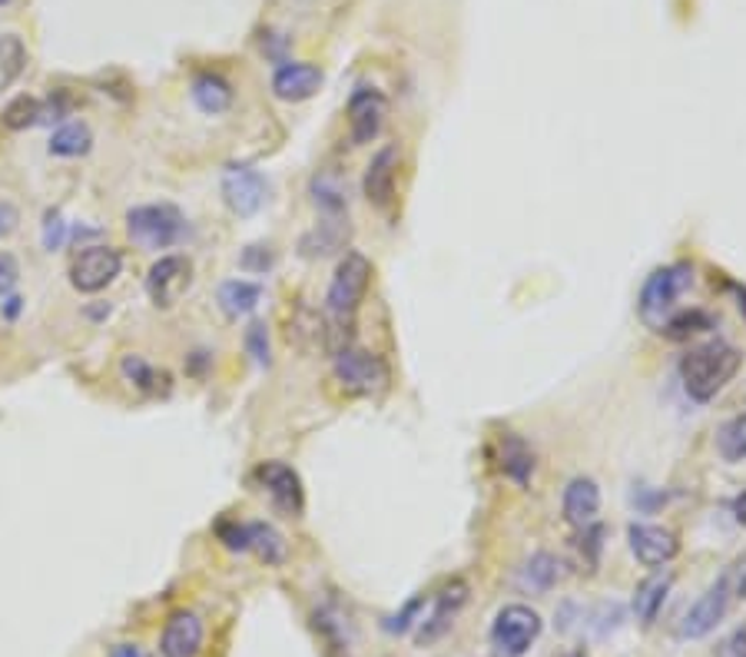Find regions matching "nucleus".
Returning a JSON list of instances; mask_svg holds the SVG:
<instances>
[{"instance_id": "1", "label": "nucleus", "mask_w": 746, "mask_h": 657, "mask_svg": "<svg viewBox=\"0 0 746 657\" xmlns=\"http://www.w3.org/2000/svg\"><path fill=\"white\" fill-rule=\"evenodd\" d=\"M369 286H372V262L369 256L362 252H346L339 259V267L332 273V283H329V293H326V329H329V339L336 346V352L342 346H352V329H355V319H359V309L369 296Z\"/></svg>"}, {"instance_id": "2", "label": "nucleus", "mask_w": 746, "mask_h": 657, "mask_svg": "<svg viewBox=\"0 0 746 657\" xmlns=\"http://www.w3.org/2000/svg\"><path fill=\"white\" fill-rule=\"evenodd\" d=\"M739 365H743V352L736 346L723 342V339H713V342L690 349L680 359L677 372H680L683 392L693 403H710L733 382Z\"/></svg>"}, {"instance_id": "3", "label": "nucleus", "mask_w": 746, "mask_h": 657, "mask_svg": "<svg viewBox=\"0 0 746 657\" xmlns=\"http://www.w3.org/2000/svg\"><path fill=\"white\" fill-rule=\"evenodd\" d=\"M332 378L352 399H375L388 388V362L369 349L342 346L332 359Z\"/></svg>"}, {"instance_id": "4", "label": "nucleus", "mask_w": 746, "mask_h": 657, "mask_svg": "<svg viewBox=\"0 0 746 657\" xmlns=\"http://www.w3.org/2000/svg\"><path fill=\"white\" fill-rule=\"evenodd\" d=\"M183 233H187V216L173 203H146L126 213V236L133 239V246L146 252L177 246Z\"/></svg>"}, {"instance_id": "5", "label": "nucleus", "mask_w": 746, "mask_h": 657, "mask_svg": "<svg viewBox=\"0 0 746 657\" xmlns=\"http://www.w3.org/2000/svg\"><path fill=\"white\" fill-rule=\"evenodd\" d=\"M693 286V267L690 262H670V267H660L654 270L647 280H644V290H641V299H637V313L641 319L651 326V329H660L674 309H677V299Z\"/></svg>"}, {"instance_id": "6", "label": "nucleus", "mask_w": 746, "mask_h": 657, "mask_svg": "<svg viewBox=\"0 0 746 657\" xmlns=\"http://www.w3.org/2000/svg\"><path fill=\"white\" fill-rule=\"evenodd\" d=\"M541 631L544 621L531 604H505L491 621V650L495 657H524Z\"/></svg>"}, {"instance_id": "7", "label": "nucleus", "mask_w": 746, "mask_h": 657, "mask_svg": "<svg viewBox=\"0 0 746 657\" xmlns=\"http://www.w3.org/2000/svg\"><path fill=\"white\" fill-rule=\"evenodd\" d=\"M123 270V252L113 246H87L70 262V286L83 296L103 293Z\"/></svg>"}, {"instance_id": "8", "label": "nucleus", "mask_w": 746, "mask_h": 657, "mask_svg": "<svg viewBox=\"0 0 746 657\" xmlns=\"http://www.w3.org/2000/svg\"><path fill=\"white\" fill-rule=\"evenodd\" d=\"M193 283V262L180 252L160 256L146 273V296L157 309H173Z\"/></svg>"}, {"instance_id": "9", "label": "nucleus", "mask_w": 746, "mask_h": 657, "mask_svg": "<svg viewBox=\"0 0 746 657\" xmlns=\"http://www.w3.org/2000/svg\"><path fill=\"white\" fill-rule=\"evenodd\" d=\"M730 598H733L730 575H723L720 581H713V585L690 604V611L680 618L677 634H680L683 641H700V637L713 634L716 624H720V621L726 618V611H730Z\"/></svg>"}, {"instance_id": "10", "label": "nucleus", "mask_w": 746, "mask_h": 657, "mask_svg": "<svg viewBox=\"0 0 746 657\" xmlns=\"http://www.w3.org/2000/svg\"><path fill=\"white\" fill-rule=\"evenodd\" d=\"M346 116H349V137L355 147H365L372 144L382 126L388 120V97L375 87H359L352 97H349V106H346Z\"/></svg>"}, {"instance_id": "11", "label": "nucleus", "mask_w": 746, "mask_h": 657, "mask_svg": "<svg viewBox=\"0 0 746 657\" xmlns=\"http://www.w3.org/2000/svg\"><path fill=\"white\" fill-rule=\"evenodd\" d=\"M265 193H269V183L256 167L233 163L223 170V200L236 216H242V219L256 216L265 203Z\"/></svg>"}, {"instance_id": "12", "label": "nucleus", "mask_w": 746, "mask_h": 657, "mask_svg": "<svg viewBox=\"0 0 746 657\" xmlns=\"http://www.w3.org/2000/svg\"><path fill=\"white\" fill-rule=\"evenodd\" d=\"M256 482L262 485V491L272 498V505L285 514H303L306 508V488L303 478H298L295 468H289L285 462H262L256 468Z\"/></svg>"}, {"instance_id": "13", "label": "nucleus", "mask_w": 746, "mask_h": 657, "mask_svg": "<svg viewBox=\"0 0 746 657\" xmlns=\"http://www.w3.org/2000/svg\"><path fill=\"white\" fill-rule=\"evenodd\" d=\"M628 545L631 555L644 565V568H667L677 555H680V539L664 529V524H631L628 529Z\"/></svg>"}, {"instance_id": "14", "label": "nucleus", "mask_w": 746, "mask_h": 657, "mask_svg": "<svg viewBox=\"0 0 746 657\" xmlns=\"http://www.w3.org/2000/svg\"><path fill=\"white\" fill-rule=\"evenodd\" d=\"M468 604V581L455 578L448 581L438 594H434V604H431V614L421 618V627H418V644H431L438 641L448 627L455 624L459 611Z\"/></svg>"}, {"instance_id": "15", "label": "nucleus", "mask_w": 746, "mask_h": 657, "mask_svg": "<svg viewBox=\"0 0 746 657\" xmlns=\"http://www.w3.org/2000/svg\"><path fill=\"white\" fill-rule=\"evenodd\" d=\"M326 73L316 67V64H306V60H285L275 67L272 73V93L285 103H303L309 97L319 93Z\"/></svg>"}, {"instance_id": "16", "label": "nucleus", "mask_w": 746, "mask_h": 657, "mask_svg": "<svg viewBox=\"0 0 746 657\" xmlns=\"http://www.w3.org/2000/svg\"><path fill=\"white\" fill-rule=\"evenodd\" d=\"M203 621L196 611H173L163 624V634H160V654L163 657H196L203 650Z\"/></svg>"}, {"instance_id": "17", "label": "nucleus", "mask_w": 746, "mask_h": 657, "mask_svg": "<svg viewBox=\"0 0 746 657\" xmlns=\"http://www.w3.org/2000/svg\"><path fill=\"white\" fill-rule=\"evenodd\" d=\"M395 177H398V147H382L365 167L362 193L375 209H388L395 203Z\"/></svg>"}, {"instance_id": "18", "label": "nucleus", "mask_w": 746, "mask_h": 657, "mask_svg": "<svg viewBox=\"0 0 746 657\" xmlns=\"http://www.w3.org/2000/svg\"><path fill=\"white\" fill-rule=\"evenodd\" d=\"M561 511L570 529H587V524H594L597 511H601V488H597V482L587 475L570 478L564 488V498H561Z\"/></svg>"}, {"instance_id": "19", "label": "nucleus", "mask_w": 746, "mask_h": 657, "mask_svg": "<svg viewBox=\"0 0 746 657\" xmlns=\"http://www.w3.org/2000/svg\"><path fill=\"white\" fill-rule=\"evenodd\" d=\"M498 468L505 478H511L518 488H528L534 478V449L518 435V432H501L498 435Z\"/></svg>"}, {"instance_id": "20", "label": "nucleus", "mask_w": 746, "mask_h": 657, "mask_svg": "<svg viewBox=\"0 0 746 657\" xmlns=\"http://www.w3.org/2000/svg\"><path fill=\"white\" fill-rule=\"evenodd\" d=\"M190 97H193V103L203 110V113H210V116H219V113H226L229 106H233V83L223 77V73H213V70H203V73H196L193 77V83H190Z\"/></svg>"}, {"instance_id": "21", "label": "nucleus", "mask_w": 746, "mask_h": 657, "mask_svg": "<svg viewBox=\"0 0 746 657\" xmlns=\"http://www.w3.org/2000/svg\"><path fill=\"white\" fill-rule=\"evenodd\" d=\"M670 588H674V575L670 571H660L647 581L637 585L634 591V614L644 627H651L657 621V614L664 611L667 598H670Z\"/></svg>"}, {"instance_id": "22", "label": "nucleus", "mask_w": 746, "mask_h": 657, "mask_svg": "<svg viewBox=\"0 0 746 657\" xmlns=\"http://www.w3.org/2000/svg\"><path fill=\"white\" fill-rule=\"evenodd\" d=\"M219 309L229 316V319H242V316H252L256 306L262 303V286L249 283V280H229L219 286Z\"/></svg>"}, {"instance_id": "23", "label": "nucleus", "mask_w": 746, "mask_h": 657, "mask_svg": "<svg viewBox=\"0 0 746 657\" xmlns=\"http://www.w3.org/2000/svg\"><path fill=\"white\" fill-rule=\"evenodd\" d=\"M90 147H93V129L83 123V120H74V123H64L57 134L50 137V157H67V160H74V157H87L90 154Z\"/></svg>"}, {"instance_id": "24", "label": "nucleus", "mask_w": 746, "mask_h": 657, "mask_svg": "<svg viewBox=\"0 0 746 657\" xmlns=\"http://www.w3.org/2000/svg\"><path fill=\"white\" fill-rule=\"evenodd\" d=\"M120 372H123V378H129L139 392H146V396H160V392L170 388V375L160 372V369H154L143 355H123Z\"/></svg>"}, {"instance_id": "25", "label": "nucleus", "mask_w": 746, "mask_h": 657, "mask_svg": "<svg viewBox=\"0 0 746 657\" xmlns=\"http://www.w3.org/2000/svg\"><path fill=\"white\" fill-rule=\"evenodd\" d=\"M557 578H561V562L551 555V552H538V555H531V562L521 568V588L524 591H534V594H544V591H551L554 585H557Z\"/></svg>"}, {"instance_id": "26", "label": "nucleus", "mask_w": 746, "mask_h": 657, "mask_svg": "<svg viewBox=\"0 0 746 657\" xmlns=\"http://www.w3.org/2000/svg\"><path fill=\"white\" fill-rule=\"evenodd\" d=\"M707 329H713V316L703 313V309H683V313H674L657 332L670 342H690L697 336H703Z\"/></svg>"}, {"instance_id": "27", "label": "nucleus", "mask_w": 746, "mask_h": 657, "mask_svg": "<svg viewBox=\"0 0 746 657\" xmlns=\"http://www.w3.org/2000/svg\"><path fill=\"white\" fill-rule=\"evenodd\" d=\"M249 552H256L265 565L285 562V539L269 521H249Z\"/></svg>"}, {"instance_id": "28", "label": "nucleus", "mask_w": 746, "mask_h": 657, "mask_svg": "<svg viewBox=\"0 0 746 657\" xmlns=\"http://www.w3.org/2000/svg\"><path fill=\"white\" fill-rule=\"evenodd\" d=\"M309 193H313L316 206H319V209H326L329 216L346 213V183H342L336 173H329V170L316 173V177H313V183H309Z\"/></svg>"}, {"instance_id": "29", "label": "nucleus", "mask_w": 746, "mask_h": 657, "mask_svg": "<svg viewBox=\"0 0 746 657\" xmlns=\"http://www.w3.org/2000/svg\"><path fill=\"white\" fill-rule=\"evenodd\" d=\"M716 452L723 462H743L746 458V412L726 419L716 432Z\"/></svg>"}, {"instance_id": "30", "label": "nucleus", "mask_w": 746, "mask_h": 657, "mask_svg": "<svg viewBox=\"0 0 746 657\" xmlns=\"http://www.w3.org/2000/svg\"><path fill=\"white\" fill-rule=\"evenodd\" d=\"M0 123H4L8 129H31V126H41V100L37 97H14L4 113H0Z\"/></svg>"}, {"instance_id": "31", "label": "nucleus", "mask_w": 746, "mask_h": 657, "mask_svg": "<svg viewBox=\"0 0 746 657\" xmlns=\"http://www.w3.org/2000/svg\"><path fill=\"white\" fill-rule=\"evenodd\" d=\"M27 64V50L24 41L18 34H4L0 37V83H11Z\"/></svg>"}, {"instance_id": "32", "label": "nucleus", "mask_w": 746, "mask_h": 657, "mask_svg": "<svg viewBox=\"0 0 746 657\" xmlns=\"http://www.w3.org/2000/svg\"><path fill=\"white\" fill-rule=\"evenodd\" d=\"M246 352L252 355L256 365H269L272 362V346H269V326L262 319H252L246 329Z\"/></svg>"}, {"instance_id": "33", "label": "nucleus", "mask_w": 746, "mask_h": 657, "mask_svg": "<svg viewBox=\"0 0 746 657\" xmlns=\"http://www.w3.org/2000/svg\"><path fill=\"white\" fill-rule=\"evenodd\" d=\"M216 539L229 552H249V521H233V518L216 521Z\"/></svg>"}, {"instance_id": "34", "label": "nucleus", "mask_w": 746, "mask_h": 657, "mask_svg": "<svg viewBox=\"0 0 746 657\" xmlns=\"http://www.w3.org/2000/svg\"><path fill=\"white\" fill-rule=\"evenodd\" d=\"M74 106H77L74 93L54 90L50 97L41 100V123H60V120H67V116L74 113Z\"/></svg>"}, {"instance_id": "35", "label": "nucleus", "mask_w": 746, "mask_h": 657, "mask_svg": "<svg viewBox=\"0 0 746 657\" xmlns=\"http://www.w3.org/2000/svg\"><path fill=\"white\" fill-rule=\"evenodd\" d=\"M239 262H242V270H249V273H265V270H272L275 252L269 246H246Z\"/></svg>"}, {"instance_id": "36", "label": "nucleus", "mask_w": 746, "mask_h": 657, "mask_svg": "<svg viewBox=\"0 0 746 657\" xmlns=\"http://www.w3.org/2000/svg\"><path fill=\"white\" fill-rule=\"evenodd\" d=\"M421 608H425V594H418V598H411L388 624H385V631H392V634H405L411 624H415V618L421 614Z\"/></svg>"}, {"instance_id": "37", "label": "nucleus", "mask_w": 746, "mask_h": 657, "mask_svg": "<svg viewBox=\"0 0 746 657\" xmlns=\"http://www.w3.org/2000/svg\"><path fill=\"white\" fill-rule=\"evenodd\" d=\"M18 280H21V262L11 252H0V296L14 293Z\"/></svg>"}, {"instance_id": "38", "label": "nucleus", "mask_w": 746, "mask_h": 657, "mask_svg": "<svg viewBox=\"0 0 746 657\" xmlns=\"http://www.w3.org/2000/svg\"><path fill=\"white\" fill-rule=\"evenodd\" d=\"M64 239H67V223L60 219V213H47V219H44V246L54 252V249L64 246Z\"/></svg>"}, {"instance_id": "39", "label": "nucleus", "mask_w": 746, "mask_h": 657, "mask_svg": "<svg viewBox=\"0 0 746 657\" xmlns=\"http://www.w3.org/2000/svg\"><path fill=\"white\" fill-rule=\"evenodd\" d=\"M720 657H746V624H743V627H736V631L723 641Z\"/></svg>"}, {"instance_id": "40", "label": "nucleus", "mask_w": 746, "mask_h": 657, "mask_svg": "<svg viewBox=\"0 0 746 657\" xmlns=\"http://www.w3.org/2000/svg\"><path fill=\"white\" fill-rule=\"evenodd\" d=\"M18 209L11 206V203H0V236H8V233H14V226H18Z\"/></svg>"}, {"instance_id": "41", "label": "nucleus", "mask_w": 746, "mask_h": 657, "mask_svg": "<svg viewBox=\"0 0 746 657\" xmlns=\"http://www.w3.org/2000/svg\"><path fill=\"white\" fill-rule=\"evenodd\" d=\"M730 511H733V521H736V524H746V488L733 498Z\"/></svg>"}, {"instance_id": "42", "label": "nucleus", "mask_w": 746, "mask_h": 657, "mask_svg": "<svg viewBox=\"0 0 746 657\" xmlns=\"http://www.w3.org/2000/svg\"><path fill=\"white\" fill-rule=\"evenodd\" d=\"M110 657H143V650H139L136 644H116V647L110 650Z\"/></svg>"}, {"instance_id": "43", "label": "nucleus", "mask_w": 746, "mask_h": 657, "mask_svg": "<svg viewBox=\"0 0 746 657\" xmlns=\"http://www.w3.org/2000/svg\"><path fill=\"white\" fill-rule=\"evenodd\" d=\"M18 313H21V299H18V296H11V299H8V306H4V316H8V319H14Z\"/></svg>"}, {"instance_id": "44", "label": "nucleus", "mask_w": 746, "mask_h": 657, "mask_svg": "<svg viewBox=\"0 0 746 657\" xmlns=\"http://www.w3.org/2000/svg\"><path fill=\"white\" fill-rule=\"evenodd\" d=\"M736 594H739V598H746V575L739 578V585H736Z\"/></svg>"}, {"instance_id": "45", "label": "nucleus", "mask_w": 746, "mask_h": 657, "mask_svg": "<svg viewBox=\"0 0 746 657\" xmlns=\"http://www.w3.org/2000/svg\"><path fill=\"white\" fill-rule=\"evenodd\" d=\"M564 657H590L587 650H570V654H564Z\"/></svg>"}, {"instance_id": "46", "label": "nucleus", "mask_w": 746, "mask_h": 657, "mask_svg": "<svg viewBox=\"0 0 746 657\" xmlns=\"http://www.w3.org/2000/svg\"><path fill=\"white\" fill-rule=\"evenodd\" d=\"M0 4H11V0H0Z\"/></svg>"}]
</instances>
